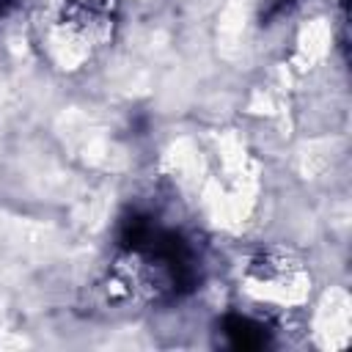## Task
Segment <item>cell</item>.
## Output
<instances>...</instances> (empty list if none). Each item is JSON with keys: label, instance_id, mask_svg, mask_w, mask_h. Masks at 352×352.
<instances>
[{"label": "cell", "instance_id": "6da1fadb", "mask_svg": "<svg viewBox=\"0 0 352 352\" xmlns=\"http://www.w3.org/2000/svg\"><path fill=\"white\" fill-rule=\"evenodd\" d=\"M116 242L118 261L110 286H118L124 297L170 302L190 294L201 280L192 242L182 231L162 226L146 209H132L121 217Z\"/></svg>", "mask_w": 352, "mask_h": 352}, {"label": "cell", "instance_id": "7a4b0ae2", "mask_svg": "<svg viewBox=\"0 0 352 352\" xmlns=\"http://www.w3.org/2000/svg\"><path fill=\"white\" fill-rule=\"evenodd\" d=\"M118 19V0H63L60 28L82 47L104 44Z\"/></svg>", "mask_w": 352, "mask_h": 352}, {"label": "cell", "instance_id": "3957f363", "mask_svg": "<svg viewBox=\"0 0 352 352\" xmlns=\"http://www.w3.org/2000/svg\"><path fill=\"white\" fill-rule=\"evenodd\" d=\"M220 336L228 349H264L270 344V327L248 314H226L220 322Z\"/></svg>", "mask_w": 352, "mask_h": 352}, {"label": "cell", "instance_id": "277c9868", "mask_svg": "<svg viewBox=\"0 0 352 352\" xmlns=\"http://www.w3.org/2000/svg\"><path fill=\"white\" fill-rule=\"evenodd\" d=\"M16 3H19V0H0V19H6V16L16 8Z\"/></svg>", "mask_w": 352, "mask_h": 352}]
</instances>
